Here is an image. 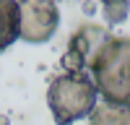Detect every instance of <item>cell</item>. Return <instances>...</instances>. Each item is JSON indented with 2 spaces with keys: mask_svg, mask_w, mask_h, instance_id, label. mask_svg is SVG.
I'll return each mask as SVG.
<instances>
[{
  "mask_svg": "<svg viewBox=\"0 0 130 125\" xmlns=\"http://www.w3.org/2000/svg\"><path fill=\"white\" fill-rule=\"evenodd\" d=\"M107 3H117V0H102V5H107Z\"/></svg>",
  "mask_w": 130,
  "mask_h": 125,
  "instance_id": "9",
  "label": "cell"
},
{
  "mask_svg": "<svg viewBox=\"0 0 130 125\" xmlns=\"http://www.w3.org/2000/svg\"><path fill=\"white\" fill-rule=\"evenodd\" d=\"M89 125H130V104H96V110L89 117Z\"/></svg>",
  "mask_w": 130,
  "mask_h": 125,
  "instance_id": "6",
  "label": "cell"
},
{
  "mask_svg": "<svg viewBox=\"0 0 130 125\" xmlns=\"http://www.w3.org/2000/svg\"><path fill=\"white\" fill-rule=\"evenodd\" d=\"M60 63H62V68L68 70V73H78V70H83V68H86V60H83L75 50H70V47H68V52L62 55V60H60Z\"/></svg>",
  "mask_w": 130,
  "mask_h": 125,
  "instance_id": "8",
  "label": "cell"
},
{
  "mask_svg": "<svg viewBox=\"0 0 130 125\" xmlns=\"http://www.w3.org/2000/svg\"><path fill=\"white\" fill-rule=\"evenodd\" d=\"M102 13H104V21H107V24H122V21H127V13H130V3H127V0L107 3Z\"/></svg>",
  "mask_w": 130,
  "mask_h": 125,
  "instance_id": "7",
  "label": "cell"
},
{
  "mask_svg": "<svg viewBox=\"0 0 130 125\" xmlns=\"http://www.w3.org/2000/svg\"><path fill=\"white\" fill-rule=\"evenodd\" d=\"M109 39H112V37L107 34V29H104V26L83 24V26L73 34V39H70V50L78 52V55L86 60V65H91L94 57L102 52V47H104Z\"/></svg>",
  "mask_w": 130,
  "mask_h": 125,
  "instance_id": "4",
  "label": "cell"
},
{
  "mask_svg": "<svg viewBox=\"0 0 130 125\" xmlns=\"http://www.w3.org/2000/svg\"><path fill=\"white\" fill-rule=\"evenodd\" d=\"M21 3V39L26 44H44L60 24L55 0H18Z\"/></svg>",
  "mask_w": 130,
  "mask_h": 125,
  "instance_id": "3",
  "label": "cell"
},
{
  "mask_svg": "<svg viewBox=\"0 0 130 125\" xmlns=\"http://www.w3.org/2000/svg\"><path fill=\"white\" fill-rule=\"evenodd\" d=\"M89 68L104 102L130 104V37H112Z\"/></svg>",
  "mask_w": 130,
  "mask_h": 125,
  "instance_id": "2",
  "label": "cell"
},
{
  "mask_svg": "<svg viewBox=\"0 0 130 125\" xmlns=\"http://www.w3.org/2000/svg\"><path fill=\"white\" fill-rule=\"evenodd\" d=\"M96 97H99V89L86 70L78 73L65 70L50 83L47 107L57 125H73L75 120L91 117V112L96 110Z\"/></svg>",
  "mask_w": 130,
  "mask_h": 125,
  "instance_id": "1",
  "label": "cell"
},
{
  "mask_svg": "<svg viewBox=\"0 0 130 125\" xmlns=\"http://www.w3.org/2000/svg\"><path fill=\"white\" fill-rule=\"evenodd\" d=\"M16 39H21V3L0 0V50H8Z\"/></svg>",
  "mask_w": 130,
  "mask_h": 125,
  "instance_id": "5",
  "label": "cell"
}]
</instances>
